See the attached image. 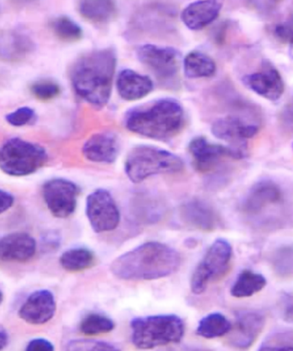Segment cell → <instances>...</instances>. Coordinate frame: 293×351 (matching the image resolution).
<instances>
[{
    "instance_id": "cb8c5ba5",
    "label": "cell",
    "mask_w": 293,
    "mask_h": 351,
    "mask_svg": "<svg viewBox=\"0 0 293 351\" xmlns=\"http://www.w3.org/2000/svg\"><path fill=\"white\" fill-rule=\"evenodd\" d=\"M267 285V279L262 274L251 271H244L238 276L231 289V295L235 298H249L261 292Z\"/></svg>"
},
{
    "instance_id": "7c38bea8",
    "label": "cell",
    "mask_w": 293,
    "mask_h": 351,
    "mask_svg": "<svg viewBox=\"0 0 293 351\" xmlns=\"http://www.w3.org/2000/svg\"><path fill=\"white\" fill-rule=\"evenodd\" d=\"M79 188L73 182L53 178L42 187V197L47 207L57 218L69 217L75 211Z\"/></svg>"
},
{
    "instance_id": "74e56055",
    "label": "cell",
    "mask_w": 293,
    "mask_h": 351,
    "mask_svg": "<svg viewBox=\"0 0 293 351\" xmlns=\"http://www.w3.org/2000/svg\"><path fill=\"white\" fill-rule=\"evenodd\" d=\"M15 198L11 193L4 190L0 191V213L9 210L14 204Z\"/></svg>"
},
{
    "instance_id": "836d02e7",
    "label": "cell",
    "mask_w": 293,
    "mask_h": 351,
    "mask_svg": "<svg viewBox=\"0 0 293 351\" xmlns=\"http://www.w3.org/2000/svg\"><path fill=\"white\" fill-rule=\"evenodd\" d=\"M9 47L8 52L11 53V56H20L25 55L32 50L33 43L29 36H26L22 33H14L10 37Z\"/></svg>"
},
{
    "instance_id": "f35d334b",
    "label": "cell",
    "mask_w": 293,
    "mask_h": 351,
    "mask_svg": "<svg viewBox=\"0 0 293 351\" xmlns=\"http://www.w3.org/2000/svg\"><path fill=\"white\" fill-rule=\"evenodd\" d=\"M9 335L4 327L0 328V350H4L8 346Z\"/></svg>"
},
{
    "instance_id": "ffe728a7",
    "label": "cell",
    "mask_w": 293,
    "mask_h": 351,
    "mask_svg": "<svg viewBox=\"0 0 293 351\" xmlns=\"http://www.w3.org/2000/svg\"><path fill=\"white\" fill-rule=\"evenodd\" d=\"M154 84L149 77L132 69L120 71L116 80L117 92L121 99L137 101L153 92Z\"/></svg>"
},
{
    "instance_id": "5bb4252c",
    "label": "cell",
    "mask_w": 293,
    "mask_h": 351,
    "mask_svg": "<svg viewBox=\"0 0 293 351\" xmlns=\"http://www.w3.org/2000/svg\"><path fill=\"white\" fill-rule=\"evenodd\" d=\"M198 171L207 172L213 170L224 158L239 160L238 154L230 147L210 143L205 137H195L188 146Z\"/></svg>"
},
{
    "instance_id": "7402d4cb",
    "label": "cell",
    "mask_w": 293,
    "mask_h": 351,
    "mask_svg": "<svg viewBox=\"0 0 293 351\" xmlns=\"http://www.w3.org/2000/svg\"><path fill=\"white\" fill-rule=\"evenodd\" d=\"M183 66L185 76L193 80L212 77L217 69L216 64L210 56L199 51L188 53Z\"/></svg>"
},
{
    "instance_id": "6da1fadb",
    "label": "cell",
    "mask_w": 293,
    "mask_h": 351,
    "mask_svg": "<svg viewBox=\"0 0 293 351\" xmlns=\"http://www.w3.org/2000/svg\"><path fill=\"white\" fill-rule=\"evenodd\" d=\"M244 221L255 230L275 232L293 226V188L274 180L252 185L240 204Z\"/></svg>"
},
{
    "instance_id": "7a4b0ae2",
    "label": "cell",
    "mask_w": 293,
    "mask_h": 351,
    "mask_svg": "<svg viewBox=\"0 0 293 351\" xmlns=\"http://www.w3.org/2000/svg\"><path fill=\"white\" fill-rule=\"evenodd\" d=\"M181 256L164 243L149 241L114 259L110 271L126 281H153L167 278L178 271Z\"/></svg>"
},
{
    "instance_id": "5b68a950",
    "label": "cell",
    "mask_w": 293,
    "mask_h": 351,
    "mask_svg": "<svg viewBox=\"0 0 293 351\" xmlns=\"http://www.w3.org/2000/svg\"><path fill=\"white\" fill-rule=\"evenodd\" d=\"M183 167V160L177 154L149 145L133 147L125 162V172L134 184L156 175L177 173Z\"/></svg>"
},
{
    "instance_id": "52a82bcc",
    "label": "cell",
    "mask_w": 293,
    "mask_h": 351,
    "mask_svg": "<svg viewBox=\"0 0 293 351\" xmlns=\"http://www.w3.org/2000/svg\"><path fill=\"white\" fill-rule=\"evenodd\" d=\"M47 160L48 154L44 147L21 138H11L0 148V168L12 177L35 173Z\"/></svg>"
},
{
    "instance_id": "603a6c76",
    "label": "cell",
    "mask_w": 293,
    "mask_h": 351,
    "mask_svg": "<svg viewBox=\"0 0 293 351\" xmlns=\"http://www.w3.org/2000/svg\"><path fill=\"white\" fill-rule=\"evenodd\" d=\"M80 14L93 23H106L116 13L114 0H80Z\"/></svg>"
},
{
    "instance_id": "8fae6325",
    "label": "cell",
    "mask_w": 293,
    "mask_h": 351,
    "mask_svg": "<svg viewBox=\"0 0 293 351\" xmlns=\"http://www.w3.org/2000/svg\"><path fill=\"white\" fill-rule=\"evenodd\" d=\"M137 57L144 66L161 80H173L179 72L180 53L170 47L144 44L138 48Z\"/></svg>"
},
{
    "instance_id": "9c48e42d",
    "label": "cell",
    "mask_w": 293,
    "mask_h": 351,
    "mask_svg": "<svg viewBox=\"0 0 293 351\" xmlns=\"http://www.w3.org/2000/svg\"><path fill=\"white\" fill-rule=\"evenodd\" d=\"M87 218L97 234L116 229L120 221V213L109 191L99 189L86 199Z\"/></svg>"
},
{
    "instance_id": "ac0fdd59",
    "label": "cell",
    "mask_w": 293,
    "mask_h": 351,
    "mask_svg": "<svg viewBox=\"0 0 293 351\" xmlns=\"http://www.w3.org/2000/svg\"><path fill=\"white\" fill-rule=\"evenodd\" d=\"M36 252V241L26 232H13L0 241V259L4 262H26Z\"/></svg>"
},
{
    "instance_id": "1f68e13d",
    "label": "cell",
    "mask_w": 293,
    "mask_h": 351,
    "mask_svg": "<svg viewBox=\"0 0 293 351\" xmlns=\"http://www.w3.org/2000/svg\"><path fill=\"white\" fill-rule=\"evenodd\" d=\"M31 93L38 99L50 100L59 95L60 88L55 81L42 80L32 84Z\"/></svg>"
},
{
    "instance_id": "4fadbf2b",
    "label": "cell",
    "mask_w": 293,
    "mask_h": 351,
    "mask_svg": "<svg viewBox=\"0 0 293 351\" xmlns=\"http://www.w3.org/2000/svg\"><path fill=\"white\" fill-rule=\"evenodd\" d=\"M242 83L252 92L272 102L281 99L285 92V83L281 73L269 62H264L259 72L242 77Z\"/></svg>"
},
{
    "instance_id": "484cf974",
    "label": "cell",
    "mask_w": 293,
    "mask_h": 351,
    "mask_svg": "<svg viewBox=\"0 0 293 351\" xmlns=\"http://www.w3.org/2000/svg\"><path fill=\"white\" fill-rule=\"evenodd\" d=\"M94 262V254L90 250L77 247L67 250L60 258V263L67 271H81L90 267Z\"/></svg>"
},
{
    "instance_id": "d6986e66",
    "label": "cell",
    "mask_w": 293,
    "mask_h": 351,
    "mask_svg": "<svg viewBox=\"0 0 293 351\" xmlns=\"http://www.w3.org/2000/svg\"><path fill=\"white\" fill-rule=\"evenodd\" d=\"M221 6L220 0H197L184 8L181 21L188 29L201 30L218 19Z\"/></svg>"
},
{
    "instance_id": "d590c367",
    "label": "cell",
    "mask_w": 293,
    "mask_h": 351,
    "mask_svg": "<svg viewBox=\"0 0 293 351\" xmlns=\"http://www.w3.org/2000/svg\"><path fill=\"white\" fill-rule=\"evenodd\" d=\"M281 119L286 130L293 132V97L282 110Z\"/></svg>"
},
{
    "instance_id": "3957f363",
    "label": "cell",
    "mask_w": 293,
    "mask_h": 351,
    "mask_svg": "<svg viewBox=\"0 0 293 351\" xmlns=\"http://www.w3.org/2000/svg\"><path fill=\"white\" fill-rule=\"evenodd\" d=\"M117 58L110 49L94 50L81 56L71 70V81L77 95L102 109L110 99Z\"/></svg>"
},
{
    "instance_id": "9a60e30c",
    "label": "cell",
    "mask_w": 293,
    "mask_h": 351,
    "mask_svg": "<svg viewBox=\"0 0 293 351\" xmlns=\"http://www.w3.org/2000/svg\"><path fill=\"white\" fill-rule=\"evenodd\" d=\"M56 312L55 295L47 289L37 290L20 307L18 315L30 325H44L53 318Z\"/></svg>"
},
{
    "instance_id": "b9f144b4",
    "label": "cell",
    "mask_w": 293,
    "mask_h": 351,
    "mask_svg": "<svg viewBox=\"0 0 293 351\" xmlns=\"http://www.w3.org/2000/svg\"><path fill=\"white\" fill-rule=\"evenodd\" d=\"M292 149H293V144H292Z\"/></svg>"
},
{
    "instance_id": "8992f818",
    "label": "cell",
    "mask_w": 293,
    "mask_h": 351,
    "mask_svg": "<svg viewBox=\"0 0 293 351\" xmlns=\"http://www.w3.org/2000/svg\"><path fill=\"white\" fill-rule=\"evenodd\" d=\"M130 326L133 346L143 350L180 343L185 333L183 320L174 315L139 317Z\"/></svg>"
},
{
    "instance_id": "2e32d148",
    "label": "cell",
    "mask_w": 293,
    "mask_h": 351,
    "mask_svg": "<svg viewBox=\"0 0 293 351\" xmlns=\"http://www.w3.org/2000/svg\"><path fill=\"white\" fill-rule=\"evenodd\" d=\"M265 326V318L255 311L238 313L230 332V343L239 349H248L255 342Z\"/></svg>"
},
{
    "instance_id": "83f0119b",
    "label": "cell",
    "mask_w": 293,
    "mask_h": 351,
    "mask_svg": "<svg viewBox=\"0 0 293 351\" xmlns=\"http://www.w3.org/2000/svg\"><path fill=\"white\" fill-rule=\"evenodd\" d=\"M260 350H293V329L275 330L266 337Z\"/></svg>"
},
{
    "instance_id": "ab89813d",
    "label": "cell",
    "mask_w": 293,
    "mask_h": 351,
    "mask_svg": "<svg viewBox=\"0 0 293 351\" xmlns=\"http://www.w3.org/2000/svg\"><path fill=\"white\" fill-rule=\"evenodd\" d=\"M290 44V49H289V53L290 56H291L292 58L293 59V35L292 36V38L289 40Z\"/></svg>"
},
{
    "instance_id": "f546056e",
    "label": "cell",
    "mask_w": 293,
    "mask_h": 351,
    "mask_svg": "<svg viewBox=\"0 0 293 351\" xmlns=\"http://www.w3.org/2000/svg\"><path fill=\"white\" fill-rule=\"evenodd\" d=\"M272 265L279 276H293V245L279 248L272 256Z\"/></svg>"
},
{
    "instance_id": "e0dca14e",
    "label": "cell",
    "mask_w": 293,
    "mask_h": 351,
    "mask_svg": "<svg viewBox=\"0 0 293 351\" xmlns=\"http://www.w3.org/2000/svg\"><path fill=\"white\" fill-rule=\"evenodd\" d=\"M82 154L87 160L97 164H112L119 154V143L112 132L94 134L83 145Z\"/></svg>"
},
{
    "instance_id": "e575fe53",
    "label": "cell",
    "mask_w": 293,
    "mask_h": 351,
    "mask_svg": "<svg viewBox=\"0 0 293 351\" xmlns=\"http://www.w3.org/2000/svg\"><path fill=\"white\" fill-rule=\"evenodd\" d=\"M53 350H55L53 344L45 339H32L26 347V350L28 351H53Z\"/></svg>"
},
{
    "instance_id": "4316f807",
    "label": "cell",
    "mask_w": 293,
    "mask_h": 351,
    "mask_svg": "<svg viewBox=\"0 0 293 351\" xmlns=\"http://www.w3.org/2000/svg\"><path fill=\"white\" fill-rule=\"evenodd\" d=\"M114 329V322L105 315L92 313L80 323L79 330L86 336H95L109 333Z\"/></svg>"
},
{
    "instance_id": "30bf717a",
    "label": "cell",
    "mask_w": 293,
    "mask_h": 351,
    "mask_svg": "<svg viewBox=\"0 0 293 351\" xmlns=\"http://www.w3.org/2000/svg\"><path fill=\"white\" fill-rule=\"evenodd\" d=\"M258 130L257 125L237 116L220 118L212 127L214 136L227 143L238 154L239 160L247 156V141L257 136Z\"/></svg>"
},
{
    "instance_id": "44dd1931",
    "label": "cell",
    "mask_w": 293,
    "mask_h": 351,
    "mask_svg": "<svg viewBox=\"0 0 293 351\" xmlns=\"http://www.w3.org/2000/svg\"><path fill=\"white\" fill-rule=\"evenodd\" d=\"M184 221L201 230L211 231L217 228L218 219L216 212L207 202L194 199L181 207Z\"/></svg>"
},
{
    "instance_id": "d6a6232c",
    "label": "cell",
    "mask_w": 293,
    "mask_h": 351,
    "mask_svg": "<svg viewBox=\"0 0 293 351\" xmlns=\"http://www.w3.org/2000/svg\"><path fill=\"white\" fill-rule=\"evenodd\" d=\"M36 119L35 110L28 106L20 107L5 117V120L12 127L21 128L34 123Z\"/></svg>"
},
{
    "instance_id": "ba28073f",
    "label": "cell",
    "mask_w": 293,
    "mask_h": 351,
    "mask_svg": "<svg viewBox=\"0 0 293 351\" xmlns=\"http://www.w3.org/2000/svg\"><path fill=\"white\" fill-rule=\"evenodd\" d=\"M232 258V247L227 241L218 239L195 268L190 281L191 291L201 295L214 280L227 272Z\"/></svg>"
},
{
    "instance_id": "4dcf8cb0",
    "label": "cell",
    "mask_w": 293,
    "mask_h": 351,
    "mask_svg": "<svg viewBox=\"0 0 293 351\" xmlns=\"http://www.w3.org/2000/svg\"><path fill=\"white\" fill-rule=\"evenodd\" d=\"M66 350L71 351H114L118 348L104 341L94 339H75L66 344Z\"/></svg>"
},
{
    "instance_id": "277c9868",
    "label": "cell",
    "mask_w": 293,
    "mask_h": 351,
    "mask_svg": "<svg viewBox=\"0 0 293 351\" xmlns=\"http://www.w3.org/2000/svg\"><path fill=\"white\" fill-rule=\"evenodd\" d=\"M184 110L174 99H161L150 106L130 110L125 126L139 136L156 141H169L177 136L184 125Z\"/></svg>"
},
{
    "instance_id": "f1b7e54d",
    "label": "cell",
    "mask_w": 293,
    "mask_h": 351,
    "mask_svg": "<svg viewBox=\"0 0 293 351\" xmlns=\"http://www.w3.org/2000/svg\"><path fill=\"white\" fill-rule=\"evenodd\" d=\"M52 29L60 39L73 42L82 36V29L79 23L67 16H60L52 22Z\"/></svg>"
},
{
    "instance_id": "8d00e7d4",
    "label": "cell",
    "mask_w": 293,
    "mask_h": 351,
    "mask_svg": "<svg viewBox=\"0 0 293 351\" xmlns=\"http://www.w3.org/2000/svg\"><path fill=\"white\" fill-rule=\"evenodd\" d=\"M282 315L286 322L293 324V293L283 297Z\"/></svg>"
},
{
    "instance_id": "60d3db41",
    "label": "cell",
    "mask_w": 293,
    "mask_h": 351,
    "mask_svg": "<svg viewBox=\"0 0 293 351\" xmlns=\"http://www.w3.org/2000/svg\"><path fill=\"white\" fill-rule=\"evenodd\" d=\"M18 1H21V0H18ZM22 1H26V2L28 1L29 2V1H31V0H22Z\"/></svg>"
},
{
    "instance_id": "d4e9b609",
    "label": "cell",
    "mask_w": 293,
    "mask_h": 351,
    "mask_svg": "<svg viewBox=\"0 0 293 351\" xmlns=\"http://www.w3.org/2000/svg\"><path fill=\"white\" fill-rule=\"evenodd\" d=\"M231 329V323L227 317L220 313H213L201 319L196 334L204 339H213L227 335Z\"/></svg>"
}]
</instances>
